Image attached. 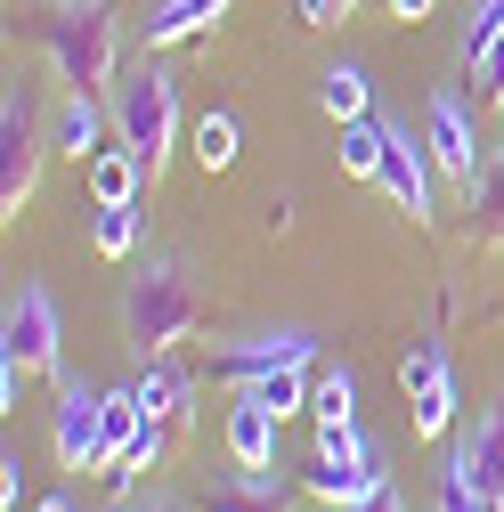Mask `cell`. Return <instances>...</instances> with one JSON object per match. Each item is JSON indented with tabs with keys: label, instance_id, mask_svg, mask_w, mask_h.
Listing matches in <instances>:
<instances>
[{
	"label": "cell",
	"instance_id": "cell-22",
	"mask_svg": "<svg viewBox=\"0 0 504 512\" xmlns=\"http://www.w3.org/2000/svg\"><path fill=\"white\" fill-rule=\"evenodd\" d=\"M439 512H504V504L472 480V456H464V447H448V464H439Z\"/></svg>",
	"mask_w": 504,
	"mask_h": 512
},
{
	"label": "cell",
	"instance_id": "cell-12",
	"mask_svg": "<svg viewBox=\"0 0 504 512\" xmlns=\"http://www.w3.org/2000/svg\"><path fill=\"white\" fill-rule=\"evenodd\" d=\"M106 131H114V106H98V90H66V106H57V147L74 163H90V155H106Z\"/></svg>",
	"mask_w": 504,
	"mask_h": 512
},
{
	"label": "cell",
	"instance_id": "cell-32",
	"mask_svg": "<svg viewBox=\"0 0 504 512\" xmlns=\"http://www.w3.org/2000/svg\"><path fill=\"white\" fill-rule=\"evenodd\" d=\"M342 512H407V496H399V480H383L374 496H358V504H342Z\"/></svg>",
	"mask_w": 504,
	"mask_h": 512
},
{
	"label": "cell",
	"instance_id": "cell-29",
	"mask_svg": "<svg viewBox=\"0 0 504 512\" xmlns=\"http://www.w3.org/2000/svg\"><path fill=\"white\" fill-rule=\"evenodd\" d=\"M25 382H33V366L0 342V407H9V415H17V399H25Z\"/></svg>",
	"mask_w": 504,
	"mask_h": 512
},
{
	"label": "cell",
	"instance_id": "cell-33",
	"mask_svg": "<svg viewBox=\"0 0 504 512\" xmlns=\"http://www.w3.org/2000/svg\"><path fill=\"white\" fill-rule=\"evenodd\" d=\"M106 512H179V496H147V504H139V496H122V504H106Z\"/></svg>",
	"mask_w": 504,
	"mask_h": 512
},
{
	"label": "cell",
	"instance_id": "cell-6",
	"mask_svg": "<svg viewBox=\"0 0 504 512\" xmlns=\"http://www.w3.org/2000/svg\"><path fill=\"white\" fill-rule=\"evenodd\" d=\"M374 187H383V196H391L407 220H439V155H431V139H423V131H407V122H391Z\"/></svg>",
	"mask_w": 504,
	"mask_h": 512
},
{
	"label": "cell",
	"instance_id": "cell-25",
	"mask_svg": "<svg viewBox=\"0 0 504 512\" xmlns=\"http://www.w3.org/2000/svg\"><path fill=\"white\" fill-rule=\"evenodd\" d=\"M309 415H318V423H358V374H350V366H326Z\"/></svg>",
	"mask_w": 504,
	"mask_h": 512
},
{
	"label": "cell",
	"instance_id": "cell-31",
	"mask_svg": "<svg viewBox=\"0 0 504 512\" xmlns=\"http://www.w3.org/2000/svg\"><path fill=\"white\" fill-rule=\"evenodd\" d=\"M17 496H25V456H17V447H9V456H0V504L17 512Z\"/></svg>",
	"mask_w": 504,
	"mask_h": 512
},
{
	"label": "cell",
	"instance_id": "cell-16",
	"mask_svg": "<svg viewBox=\"0 0 504 512\" xmlns=\"http://www.w3.org/2000/svg\"><path fill=\"white\" fill-rule=\"evenodd\" d=\"M464 456H472V480L504 504V407H488L480 423H472V439H464Z\"/></svg>",
	"mask_w": 504,
	"mask_h": 512
},
{
	"label": "cell",
	"instance_id": "cell-11",
	"mask_svg": "<svg viewBox=\"0 0 504 512\" xmlns=\"http://www.w3.org/2000/svg\"><path fill=\"white\" fill-rule=\"evenodd\" d=\"M318 334L309 326H261V334H244L220 350V374L228 382H252V374H293V366H318Z\"/></svg>",
	"mask_w": 504,
	"mask_h": 512
},
{
	"label": "cell",
	"instance_id": "cell-2",
	"mask_svg": "<svg viewBox=\"0 0 504 512\" xmlns=\"http://www.w3.org/2000/svg\"><path fill=\"white\" fill-rule=\"evenodd\" d=\"M41 49L66 90H98L114 82V57H122V25H114V0H49L41 17Z\"/></svg>",
	"mask_w": 504,
	"mask_h": 512
},
{
	"label": "cell",
	"instance_id": "cell-35",
	"mask_svg": "<svg viewBox=\"0 0 504 512\" xmlns=\"http://www.w3.org/2000/svg\"><path fill=\"white\" fill-rule=\"evenodd\" d=\"M33 512H74V496H66V488H49V496H41Z\"/></svg>",
	"mask_w": 504,
	"mask_h": 512
},
{
	"label": "cell",
	"instance_id": "cell-30",
	"mask_svg": "<svg viewBox=\"0 0 504 512\" xmlns=\"http://www.w3.org/2000/svg\"><path fill=\"white\" fill-rule=\"evenodd\" d=\"M350 9H358V0H293V17H301V25H342Z\"/></svg>",
	"mask_w": 504,
	"mask_h": 512
},
{
	"label": "cell",
	"instance_id": "cell-28",
	"mask_svg": "<svg viewBox=\"0 0 504 512\" xmlns=\"http://www.w3.org/2000/svg\"><path fill=\"white\" fill-rule=\"evenodd\" d=\"M472 82H480V106H504V33L488 41V57H480V66H464Z\"/></svg>",
	"mask_w": 504,
	"mask_h": 512
},
{
	"label": "cell",
	"instance_id": "cell-15",
	"mask_svg": "<svg viewBox=\"0 0 504 512\" xmlns=\"http://www.w3.org/2000/svg\"><path fill=\"white\" fill-rule=\"evenodd\" d=\"M228 456L236 464H277V415L252 407V399H236L228 407Z\"/></svg>",
	"mask_w": 504,
	"mask_h": 512
},
{
	"label": "cell",
	"instance_id": "cell-26",
	"mask_svg": "<svg viewBox=\"0 0 504 512\" xmlns=\"http://www.w3.org/2000/svg\"><path fill=\"white\" fill-rule=\"evenodd\" d=\"M496 33H504V0H472V17L456 25V66H480Z\"/></svg>",
	"mask_w": 504,
	"mask_h": 512
},
{
	"label": "cell",
	"instance_id": "cell-7",
	"mask_svg": "<svg viewBox=\"0 0 504 512\" xmlns=\"http://www.w3.org/2000/svg\"><path fill=\"white\" fill-rule=\"evenodd\" d=\"M57 464L66 472H106V391L98 382H57Z\"/></svg>",
	"mask_w": 504,
	"mask_h": 512
},
{
	"label": "cell",
	"instance_id": "cell-14",
	"mask_svg": "<svg viewBox=\"0 0 504 512\" xmlns=\"http://www.w3.org/2000/svg\"><path fill=\"white\" fill-rule=\"evenodd\" d=\"M82 171H90V204H139V187H147V163H139L131 147H106V155H90Z\"/></svg>",
	"mask_w": 504,
	"mask_h": 512
},
{
	"label": "cell",
	"instance_id": "cell-18",
	"mask_svg": "<svg viewBox=\"0 0 504 512\" xmlns=\"http://www.w3.org/2000/svg\"><path fill=\"white\" fill-rule=\"evenodd\" d=\"M139 228H147L139 204H90V244L106 252V261H131V252H139Z\"/></svg>",
	"mask_w": 504,
	"mask_h": 512
},
{
	"label": "cell",
	"instance_id": "cell-3",
	"mask_svg": "<svg viewBox=\"0 0 504 512\" xmlns=\"http://www.w3.org/2000/svg\"><path fill=\"white\" fill-rule=\"evenodd\" d=\"M106 106H114V147H131L147 163V187H155L171 147H179V82L163 66H131V74H114Z\"/></svg>",
	"mask_w": 504,
	"mask_h": 512
},
{
	"label": "cell",
	"instance_id": "cell-13",
	"mask_svg": "<svg viewBox=\"0 0 504 512\" xmlns=\"http://www.w3.org/2000/svg\"><path fill=\"white\" fill-rule=\"evenodd\" d=\"M228 9H236V0H155V9H147V49H179V41H196V33H212Z\"/></svg>",
	"mask_w": 504,
	"mask_h": 512
},
{
	"label": "cell",
	"instance_id": "cell-23",
	"mask_svg": "<svg viewBox=\"0 0 504 512\" xmlns=\"http://www.w3.org/2000/svg\"><path fill=\"white\" fill-rule=\"evenodd\" d=\"M383 139H391V122H383V114L342 122V171H350V179H374V171H383Z\"/></svg>",
	"mask_w": 504,
	"mask_h": 512
},
{
	"label": "cell",
	"instance_id": "cell-8",
	"mask_svg": "<svg viewBox=\"0 0 504 512\" xmlns=\"http://www.w3.org/2000/svg\"><path fill=\"white\" fill-rule=\"evenodd\" d=\"M399 382H407V423H415V439H448L456 431V374H448V350L439 342H415L407 358H399Z\"/></svg>",
	"mask_w": 504,
	"mask_h": 512
},
{
	"label": "cell",
	"instance_id": "cell-9",
	"mask_svg": "<svg viewBox=\"0 0 504 512\" xmlns=\"http://www.w3.org/2000/svg\"><path fill=\"white\" fill-rule=\"evenodd\" d=\"M423 139H431V155H439V171H448L456 187H472L480 179V163H488V139H480V114L456 98V90H431V114H423Z\"/></svg>",
	"mask_w": 504,
	"mask_h": 512
},
{
	"label": "cell",
	"instance_id": "cell-10",
	"mask_svg": "<svg viewBox=\"0 0 504 512\" xmlns=\"http://www.w3.org/2000/svg\"><path fill=\"white\" fill-rule=\"evenodd\" d=\"M0 342H9V350H17L33 374H66V326H57V301H49V285H17Z\"/></svg>",
	"mask_w": 504,
	"mask_h": 512
},
{
	"label": "cell",
	"instance_id": "cell-5",
	"mask_svg": "<svg viewBox=\"0 0 504 512\" xmlns=\"http://www.w3.org/2000/svg\"><path fill=\"white\" fill-rule=\"evenodd\" d=\"M49 147H57V122H41V90L25 74H9V90H0V212L9 220L33 204Z\"/></svg>",
	"mask_w": 504,
	"mask_h": 512
},
{
	"label": "cell",
	"instance_id": "cell-17",
	"mask_svg": "<svg viewBox=\"0 0 504 512\" xmlns=\"http://www.w3.org/2000/svg\"><path fill=\"white\" fill-rule=\"evenodd\" d=\"M464 196H472V228L488 244H504V139L488 147V163H480V179L464 187Z\"/></svg>",
	"mask_w": 504,
	"mask_h": 512
},
{
	"label": "cell",
	"instance_id": "cell-34",
	"mask_svg": "<svg viewBox=\"0 0 504 512\" xmlns=\"http://www.w3.org/2000/svg\"><path fill=\"white\" fill-rule=\"evenodd\" d=\"M431 9H439V0H391V17H407V25H415V17H431Z\"/></svg>",
	"mask_w": 504,
	"mask_h": 512
},
{
	"label": "cell",
	"instance_id": "cell-24",
	"mask_svg": "<svg viewBox=\"0 0 504 512\" xmlns=\"http://www.w3.org/2000/svg\"><path fill=\"white\" fill-rule=\"evenodd\" d=\"M236 155H244V131H236V114H228V106H212V114L196 122V163H204V171H228Z\"/></svg>",
	"mask_w": 504,
	"mask_h": 512
},
{
	"label": "cell",
	"instance_id": "cell-27",
	"mask_svg": "<svg viewBox=\"0 0 504 512\" xmlns=\"http://www.w3.org/2000/svg\"><path fill=\"white\" fill-rule=\"evenodd\" d=\"M236 496H244V504H261V512H285L293 480H285V464H236Z\"/></svg>",
	"mask_w": 504,
	"mask_h": 512
},
{
	"label": "cell",
	"instance_id": "cell-20",
	"mask_svg": "<svg viewBox=\"0 0 504 512\" xmlns=\"http://www.w3.org/2000/svg\"><path fill=\"white\" fill-rule=\"evenodd\" d=\"M366 98H374V82H366V66H350V57L318 74V106H326L334 122H358V114H366Z\"/></svg>",
	"mask_w": 504,
	"mask_h": 512
},
{
	"label": "cell",
	"instance_id": "cell-1",
	"mask_svg": "<svg viewBox=\"0 0 504 512\" xmlns=\"http://www.w3.org/2000/svg\"><path fill=\"white\" fill-rule=\"evenodd\" d=\"M196 317H204L196 277H187V261H171V252H147V261L122 277V334H131V358L139 366L163 358L171 342H187V334H196Z\"/></svg>",
	"mask_w": 504,
	"mask_h": 512
},
{
	"label": "cell",
	"instance_id": "cell-21",
	"mask_svg": "<svg viewBox=\"0 0 504 512\" xmlns=\"http://www.w3.org/2000/svg\"><path fill=\"white\" fill-rule=\"evenodd\" d=\"M131 391H139V407L147 415H163V423H187V399H196V391H187V374H171V366H139V382H131Z\"/></svg>",
	"mask_w": 504,
	"mask_h": 512
},
{
	"label": "cell",
	"instance_id": "cell-4",
	"mask_svg": "<svg viewBox=\"0 0 504 512\" xmlns=\"http://www.w3.org/2000/svg\"><path fill=\"white\" fill-rule=\"evenodd\" d=\"M383 480H391V447L374 439L366 423H318V456L301 464V488L318 496L326 512H342V504L374 496Z\"/></svg>",
	"mask_w": 504,
	"mask_h": 512
},
{
	"label": "cell",
	"instance_id": "cell-19",
	"mask_svg": "<svg viewBox=\"0 0 504 512\" xmlns=\"http://www.w3.org/2000/svg\"><path fill=\"white\" fill-rule=\"evenodd\" d=\"M236 399L269 407V415L285 423V415H301L309 399H318V382H301V366H293V374H252V382H236Z\"/></svg>",
	"mask_w": 504,
	"mask_h": 512
}]
</instances>
